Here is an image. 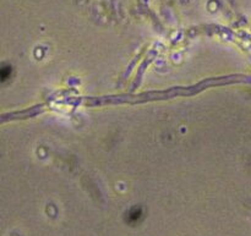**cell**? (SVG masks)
<instances>
[{
  "label": "cell",
  "instance_id": "obj_1",
  "mask_svg": "<svg viewBox=\"0 0 251 236\" xmlns=\"http://www.w3.org/2000/svg\"><path fill=\"white\" fill-rule=\"evenodd\" d=\"M234 76L232 77H221V78H213V80L203 81V82L199 83L198 86H193V87H183V88H174V90L164 91V92H151V93H144L140 95H119V97H100V98H81L78 99L80 104H87V105H102V104H110V103H135V102H145V100H152V99H163V98H171L178 94H193V93L199 92L202 90L203 87L212 85H221V83H230L235 80Z\"/></svg>",
  "mask_w": 251,
  "mask_h": 236
}]
</instances>
